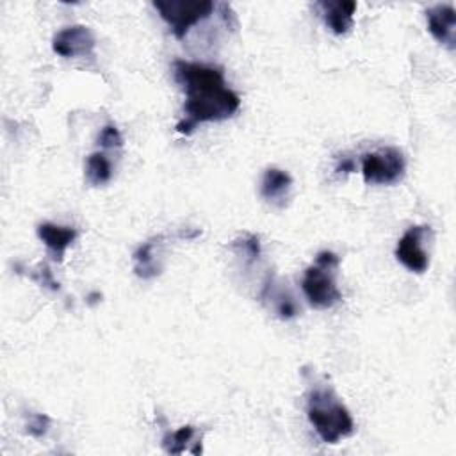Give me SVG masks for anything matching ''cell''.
<instances>
[{"label": "cell", "mask_w": 456, "mask_h": 456, "mask_svg": "<svg viewBox=\"0 0 456 456\" xmlns=\"http://www.w3.org/2000/svg\"><path fill=\"white\" fill-rule=\"evenodd\" d=\"M194 433H196V429L192 426H182L176 431L167 433L162 438V445H164L166 452H169V454H182L187 449V445L192 442Z\"/></svg>", "instance_id": "cell-15"}, {"label": "cell", "mask_w": 456, "mask_h": 456, "mask_svg": "<svg viewBox=\"0 0 456 456\" xmlns=\"http://www.w3.org/2000/svg\"><path fill=\"white\" fill-rule=\"evenodd\" d=\"M340 258L333 251H319L315 262L306 267L301 289L305 297L314 308H331L342 299V294L337 287V269Z\"/></svg>", "instance_id": "cell-3"}, {"label": "cell", "mask_w": 456, "mask_h": 456, "mask_svg": "<svg viewBox=\"0 0 456 456\" xmlns=\"http://www.w3.org/2000/svg\"><path fill=\"white\" fill-rule=\"evenodd\" d=\"M431 237V226L415 224L410 226L395 246V258L411 273L422 274L429 267V255L424 249V240Z\"/></svg>", "instance_id": "cell-6"}, {"label": "cell", "mask_w": 456, "mask_h": 456, "mask_svg": "<svg viewBox=\"0 0 456 456\" xmlns=\"http://www.w3.org/2000/svg\"><path fill=\"white\" fill-rule=\"evenodd\" d=\"M290 189H292V176L280 169V167H267L262 175V182H260V196L278 207L283 208L289 196H290Z\"/></svg>", "instance_id": "cell-9"}, {"label": "cell", "mask_w": 456, "mask_h": 456, "mask_svg": "<svg viewBox=\"0 0 456 456\" xmlns=\"http://www.w3.org/2000/svg\"><path fill=\"white\" fill-rule=\"evenodd\" d=\"M260 296L265 303H269V306L283 321H289L299 314V306H297L296 299L289 294L287 289L281 287V283H276L273 276H267Z\"/></svg>", "instance_id": "cell-13"}, {"label": "cell", "mask_w": 456, "mask_h": 456, "mask_svg": "<svg viewBox=\"0 0 456 456\" xmlns=\"http://www.w3.org/2000/svg\"><path fill=\"white\" fill-rule=\"evenodd\" d=\"M37 237L45 242L48 251L53 255L55 262H62L66 249L77 239V230L71 226H61L55 223H41L37 224Z\"/></svg>", "instance_id": "cell-12"}, {"label": "cell", "mask_w": 456, "mask_h": 456, "mask_svg": "<svg viewBox=\"0 0 456 456\" xmlns=\"http://www.w3.org/2000/svg\"><path fill=\"white\" fill-rule=\"evenodd\" d=\"M94 36L86 25H69L52 39V50L61 57H86L94 52Z\"/></svg>", "instance_id": "cell-7"}, {"label": "cell", "mask_w": 456, "mask_h": 456, "mask_svg": "<svg viewBox=\"0 0 456 456\" xmlns=\"http://www.w3.org/2000/svg\"><path fill=\"white\" fill-rule=\"evenodd\" d=\"M426 21L429 34L447 50L456 46V11L451 4H436L426 9Z\"/></svg>", "instance_id": "cell-8"}, {"label": "cell", "mask_w": 456, "mask_h": 456, "mask_svg": "<svg viewBox=\"0 0 456 456\" xmlns=\"http://www.w3.org/2000/svg\"><path fill=\"white\" fill-rule=\"evenodd\" d=\"M306 417L326 444H337L354 433V420L331 387H315L308 392Z\"/></svg>", "instance_id": "cell-2"}, {"label": "cell", "mask_w": 456, "mask_h": 456, "mask_svg": "<svg viewBox=\"0 0 456 456\" xmlns=\"http://www.w3.org/2000/svg\"><path fill=\"white\" fill-rule=\"evenodd\" d=\"M164 235H157L142 242L135 251H134V273L142 278V280H151L155 278L160 271V246H162Z\"/></svg>", "instance_id": "cell-11"}, {"label": "cell", "mask_w": 456, "mask_h": 456, "mask_svg": "<svg viewBox=\"0 0 456 456\" xmlns=\"http://www.w3.org/2000/svg\"><path fill=\"white\" fill-rule=\"evenodd\" d=\"M153 7L169 25L176 39H183L191 27L208 18L216 4L210 0H155Z\"/></svg>", "instance_id": "cell-4"}, {"label": "cell", "mask_w": 456, "mask_h": 456, "mask_svg": "<svg viewBox=\"0 0 456 456\" xmlns=\"http://www.w3.org/2000/svg\"><path fill=\"white\" fill-rule=\"evenodd\" d=\"M232 248L237 251V255H242V256H244L246 260H249V262L258 260L260 251H262V249H260V240H258V237H256V235H251V233L235 239V240L232 242Z\"/></svg>", "instance_id": "cell-16"}, {"label": "cell", "mask_w": 456, "mask_h": 456, "mask_svg": "<svg viewBox=\"0 0 456 456\" xmlns=\"http://www.w3.org/2000/svg\"><path fill=\"white\" fill-rule=\"evenodd\" d=\"M356 169L353 159H342V162L337 166V173H353Z\"/></svg>", "instance_id": "cell-19"}, {"label": "cell", "mask_w": 456, "mask_h": 456, "mask_svg": "<svg viewBox=\"0 0 456 456\" xmlns=\"http://www.w3.org/2000/svg\"><path fill=\"white\" fill-rule=\"evenodd\" d=\"M406 162L399 148L385 146L376 151L365 153L362 159V175L365 183L392 185L404 176Z\"/></svg>", "instance_id": "cell-5"}, {"label": "cell", "mask_w": 456, "mask_h": 456, "mask_svg": "<svg viewBox=\"0 0 456 456\" xmlns=\"http://www.w3.org/2000/svg\"><path fill=\"white\" fill-rule=\"evenodd\" d=\"M86 178L94 187L103 185L112 178V164L103 151H94L86 159Z\"/></svg>", "instance_id": "cell-14"}, {"label": "cell", "mask_w": 456, "mask_h": 456, "mask_svg": "<svg viewBox=\"0 0 456 456\" xmlns=\"http://www.w3.org/2000/svg\"><path fill=\"white\" fill-rule=\"evenodd\" d=\"M321 9V14L324 18L326 27L337 34L342 36L353 27V18L356 11V2H346V0H322L317 4Z\"/></svg>", "instance_id": "cell-10"}, {"label": "cell", "mask_w": 456, "mask_h": 456, "mask_svg": "<svg viewBox=\"0 0 456 456\" xmlns=\"http://www.w3.org/2000/svg\"><path fill=\"white\" fill-rule=\"evenodd\" d=\"M173 77L185 93V116L176 123L178 134L189 135L200 123L228 119L240 107L239 94L226 86L223 68L219 66L175 61Z\"/></svg>", "instance_id": "cell-1"}, {"label": "cell", "mask_w": 456, "mask_h": 456, "mask_svg": "<svg viewBox=\"0 0 456 456\" xmlns=\"http://www.w3.org/2000/svg\"><path fill=\"white\" fill-rule=\"evenodd\" d=\"M48 428H50V419L43 413H36L30 417V420L27 422V433L36 436V438H41L48 433Z\"/></svg>", "instance_id": "cell-18"}, {"label": "cell", "mask_w": 456, "mask_h": 456, "mask_svg": "<svg viewBox=\"0 0 456 456\" xmlns=\"http://www.w3.org/2000/svg\"><path fill=\"white\" fill-rule=\"evenodd\" d=\"M98 142L103 150H114V148H121L123 146V137H121V132L118 130L116 125L112 123H107L100 135H98Z\"/></svg>", "instance_id": "cell-17"}]
</instances>
